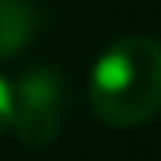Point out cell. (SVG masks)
<instances>
[{
    "label": "cell",
    "instance_id": "cell-1",
    "mask_svg": "<svg viewBox=\"0 0 161 161\" xmlns=\"http://www.w3.org/2000/svg\"><path fill=\"white\" fill-rule=\"evenodd\" d=\"M89 106L110 127L147 124L161 110V45L141 34L113 41L93 65Z\"/></svg>",
    "mask_w": 161,
    "mask_h": 161
},
{
    "label": "cell",
    "instance_id": "cell-2",
    "mask_svg": "<svg viewBox=\"0 0 161 161\" xmlns=\"http://www.w3.org/2000/svg\"><path fill=\"white\" fill-rule=\"evenodd\" d=\"M14 93L10 130L24 147H48L62 134L65 117V79L52 65H31L21 72Z\"/></svg>",
    "mask_w": 161,
    "mask_h": 161
},
{
    "label": "cell",
    "instance_id": "cell-3",
    "mask_svg": "<svg viewBox=\"0 0 161 161\" xmlns=\"http://www.w3.org/2000/svg\"><path fill=\"white\" fill-rule=\"evenodd\" d=\"M41 28V14L31 0H0V62L21 55Z\"/></svg>",
    "mask_w": 161,
    "mask_h": 161
},
{
    "label": "cell",
    "instance_id": "cell-4",
    "mask_svg": "<svg viewBox=\"0 0 161 161\" xmlns=\"http://www.w3.org/2000/svg\"><path fill=\"white\" fill-rule=\"evenodd\" d=\"M10 117H14V93L7 86V79H0V134L10 127Z\"/></svg>",
    "mask_w": 161,
    "mask_h": 161
}]
</instances>
